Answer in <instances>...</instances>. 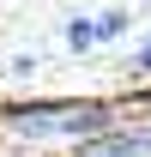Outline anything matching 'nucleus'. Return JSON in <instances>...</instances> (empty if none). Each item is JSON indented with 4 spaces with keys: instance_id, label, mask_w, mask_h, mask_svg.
Instances as JSON below:
<instances>
[{
    "instance_id": "1",
    "label": "nucleus",
    "mask_w": 151,
    "mask_h": 157,
    "mask_svg": "<svg viewBox=\"0 0 151 157\" xmlns=\"http://www.w3.org/2000/svg\"><path fill=\"white\" fill-rule=\"evenodd\" d=\"M109 103H18V109H0V127L24 145H85V139L109 133L115 127Z\"/></svg>"
},
{
    "instance_id": "2",
    "label": "nucleus",
    "mask_w": 151,
    "mask_h": 157,
    "mask_svg": "<svg viewBox=\"0 0 151 157\" xmlns=\"http://www.w3.org/2000/svg\"><path fill=\"white\" fill-rule=\"evenodd\" d=\"M73 157H151V121H115L109 133L85 139V145H73Z\"/></svg>"
},
{
    "instance_id": "3",
    "label": "nucleus",
    "mask_w": 151,
    "mask_h": 157,
    "mask_svg": "<svg viewBox=\"0 0 151 157\" xmlns=\"http://www.w3.org/2000/svg\"><path fill=\"white\" fill-rule=\"evenodd\" d=\"M97 42H103L97 18H67V48H73V55H85V48H97Z\"/></svg>"
},
{
    "instance_id": "4",
    "label": "nucleus",
    "mask_w": 151,
    "mask_h": 157,
    "mask_svg": "<svg viewBox=\"0 0 151 157\" xmlns=\"http://www.w3.org/2000/svg\"><path fill=\"white\" fill-rule=\"evenodd\" d=\"M127 12H121V6H115V12H103V18H97V30H103V42H115V36H127Z\"/></svg>"
},
{
    "instance_id": "5",
    "label": "nucleus",
    "mask_w": 151,
    "mask_h": 157,
    "mask_svg": "<svg viewBox=\"0 0 151 157\" xmlns=\"http://www.w3.org/2000/svg\"><path fill=\"white\" fill-rule=\"evenodd\" d=\"M6 73H12V78H30V73H37V55H18L12 67H6Z\"/></svg>"
},
{
    "instance_id": "6",
    "label": "nucleus",
    "mask_w": 151,
    "mask_h": 157,
    "mask_svg": "<svg viewBox=\"0 0 151 157\" xmlns=\"http://www.w3.org/2000/svg\"><path fill=\"white\" fill-rule=\"evenodd\" d=\"M133 73H151V36L139 42V55H133Z\"/></svg>"
},
{
    "instance_id": "7",
    "label": "nucleus",
    "mask_w": 151,
    "mask_h": 157,
    "mask_svg": "<svg viewBox=\"0 0 151 157\" xmlns=\"http://www.w3.org/2000/svg\"><path fill=\"white\" fill-rule=\"evenodd\" d=\"M30 157H37V151H30Z\"/></svg>"
}]
</instances>
